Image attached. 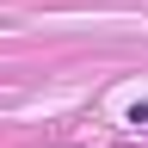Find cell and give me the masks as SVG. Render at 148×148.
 <instances>
[{
    "mask_svg": "<svg viewBox=\"0 0 148 148\" xmlns=\"http://www.w3.org/2000/svg\"><path fill=\"white\" fill-rule=\"evenodd\" d=\"M130 123H136V130H148V99H136V105H130Z\"/></svg>",
    "mask_w": 148,
    "mask_h": 148,
    "instance_id": "cell-1",
    "label": "cell"
}]
</instances>
